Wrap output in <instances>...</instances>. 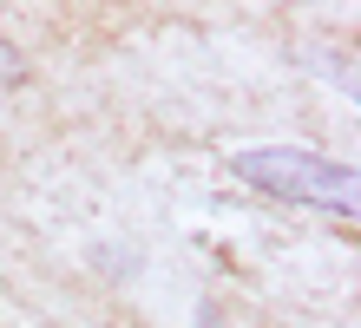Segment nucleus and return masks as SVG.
<instances>
[{
    "mask_svg": "<svg viewBox=\"0 0 361 328\" xmlns=\"http://www.w3.org/2000/svg\"><path fill=\"white\" fill-rule=\"evenodd\" d=\"M13 79H20V53L0 40V85H13Z\"/></svg>",
    "mask_w": 361,
    "mask_h": 328,
    "instance_id": "f03ea898",
    "label": "nucleus"
},
{
    "mask_svg": "<svg viewBox=\"0 0 361 328\" xmlns=\"http://www.w3.org/2000/svg\"><path fill=\"white\" fill-rule=\"evenodd\" d=\"M230 171L243 184L283 197V204H309V210H355V190H361L348 164H329L302 145H250L230 158Z\"/></svg>",
    "mask_w": 361,
    "mask_h": 328,
    "instance_id": "f257e3e1",
    "label": "nucleus"
}]
</instances>
